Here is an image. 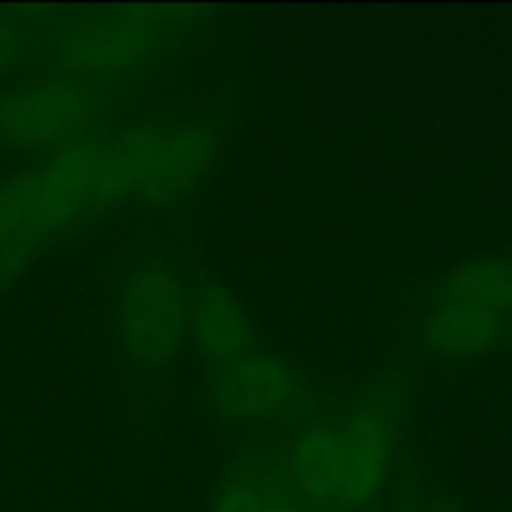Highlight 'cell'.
Wrapping results in <instances>:
<instances>
[{
	"instance_id": "6da1fadb",
	"label": "cell",
	"mask_w": 512,
	"mask_h": 512,
	"mask_svg": "<svg viewBox=\"0 0 512 512\" xmlns=\"http://www.w3.org/2000/svg\"><path fill=\"white\" fill-rule=\"evenodd\" d=\"M220 135L193 110H158L53 150L0 183V288L60 240L110 213L188 198L213 170Z\"/></svg>"
},
{
	"instance_id": "7a4b0ae2",
	"label": "cell",
	"mask_w": 512,
	"mask_h": 512,
	"mask_svg": "<svg viewBox=\"0 0 512 512\" xmlns=\"http://www.w3.org/2000/svg\"><path fill=\"white\" fill-rule=\"evenodd\" d=\"M203 8L185 5H123L55 20L43 45L58 75L100 83L135 75L163 58L200 20Z\"/></svg>"
},
{
	"instance_id": "3957f363",
	"label": "cell",
	"mask_w": 512,
	"mask_h": 512,
	"mask_svg": "<svg viewBox=\"0 0 512 512\" xmlns=\"http://www.w3.org/2000/svg\"><path fill=\"white\" fill-rule=\"evenodd\" d=\"M420 343L440 360H475L512 338V258L485 255L450 270L420 313Z\"/></svg>"
},
{
	"instance_id": "277c9868",
	"label": "cell",
	"mask_w": 512,
	"mask_h": 512,
	"mask_svg": "<svg viewBox=\"0 0 512 512\" xmlns=\"http://www.w3.org/2000/svg\"><path fill=\"white\" fill-rule=\"evenodd\" d=\"M115 348L135 375H158L190 343V285L173 265L145 260L120 278L113 305Z\"/></svg>"
},
{
	"instance_id": "5b68a950",
	"label": "cell",
	"mask_w": 512,
	"mask_h": 512,
	"mask_svg": "<svg viewBox=\"0 0 512 512\" xmlns=\"http://www.w3.org/2000/svg\"><path fill=\"white\" fill-rule=\"evenodd\" d=\"M405 393L400 378H385L340 410L343 490L340 512H368L383 498L398 463Z\"/></svg>"
},
{
	"instance_id": "8992f818",
	"label": "cell",
	"mask_w": 512,
	"mask_h": 512,
	"mask_svg": "<svg viewBox=\"0 0 512 512\" xmlns=\"http://www.w3.org/2000/svg\"><path fill=\"white\" fill-rule=\"evenodd\" d=\"M103 98L83 80L53 75L0 90V145L60 150L98 133Z\"/></svg>"
},
{
	"instance_id": "52a82bcc",
	"label": "cell",
	"mask_w": 512,
	"mask_h": 512,
	"mask_svg": "<svg viewBox=\"0 0 512 512\" xmlns=\"http://www.w3.org/2000/svg\"><path fill=\"white\" fill-rule=\"evenodd\" d=\"M313 388L288 360L255 348L208 373V403L223 423L255 428L295 420L310 408Z\"/></svg>"
},
{
	"instance_id": "ba28073f",
	"label": "cell",
	"mask_w": 512,
	"mask_h": 512,
	"mask_svg": "<svg viewBox=\"0 0 512 512\" xmlns=\"http://www.w3.org/2000/svg\"><path fill=\"white\" fill-rule=\"evenodd\" d=\"M190 343L208 370L235 363L258 348L248 313L223 280L200 278L190 285Z\"/></svg>"
},
{
	"instance_id": "9c48e42d",
	"label": "cell",
	"mask_w": 512,
	"mask_h": 512,
	"mask_svg": "<svg viewBox=\"0 0 512 512\" xmlns=\"http://www.w3.org/2000/svg\"><path fill=\"white\" fill-rule=\"evenodd\" d=\"M283 478V460L265 455L240 460L220 480L208 512H270Z\"/></svg>"
},
{
	"instance_id": "30bf717a",
	"label": "cell",
	"mask_w": 512,
	"mask_h": 512,
	"mask_svg": "<svg viewBox=\"0 0 512 512\" xmlns=\"http://www.w3.org/2000/svg\"><path fill=\"white\" fill-rule=\"evenodd\" d=\"M38 40L35 30L18 18H0V75L13 73L28 60Z\"/></svg>"
},
{
	"instance_id": "8fae6325",
	"label": "cell",
	"mask_w": 512,
	"mask_h": 512,
	"mask_svg": "<svg viewBox=\"0 0 512 512\" xmlns=\"http://www.w3.org/2000/svg\"><path fill=\"white\" fill-rule=\"evenodd\" d=\"M270 512H310V510L305 508L303 500H300L298 495H295V490L290 488L288 478H283V485H280L278 493H275V500H273V505H270Z\"/></svg>"
},
{
	"instance_id": "7c38bea8",
	"label": "cell",
	"mask_w": 512,
	"mask_h": 512,
	"mask_svg": "<svg viewBox=\"0 0 512 512\" xmlns=\"http://www.w3.org/2000/svg\"><path fill=\"white\" fill-rule=\"evenodd\" d=\"M393 512H423V505L418 503V498H415L413 493L403 490V493L398 495V500H395Z\"/></svg>"
},
{
	"instance_id": "4fadbf2b",
	"label": "cell",
	"mask_w": 512,
	"mask_h": 512,
	"mask_svg": "<svg viewBox=\"0 0 512 512\" xmlns=\"http://www.w3.org/2000/svg\"><path fill=\"white\" fill-rule=\"evenodd\" d=\"M423 512H463L455 508L453 503H445V500H430V503L423 505Z\"/></svg>"
}]
</instances>
